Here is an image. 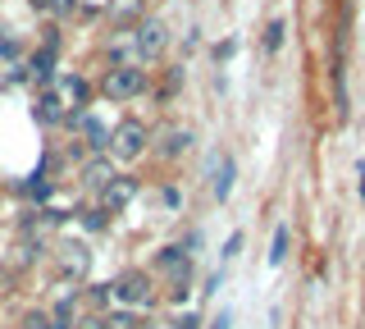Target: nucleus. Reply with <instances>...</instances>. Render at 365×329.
I'll list each match as a JSON object with an SVG mask.
<instances>
[{
    "mask_svg": "<svg viewBox=\"0 0 365 329\" xmlns=\"http://www.w3.org/2000/svg\"><path fill=\"white\" fill-rule=\"evenodd\" d=\"M55 260H60V270L68 279H83L87 275V265H91V256H87V247L83 243H64L60 252H55Z\"/></svg>",
    "mask_w": 365,
    "mask_h": 329,
    "instance_id": "6",
    "label": "nucleus"
},
{
    "mask_svg": "<svg viewBox=\"0 0 365 329\" xmlns=\"http://www.w3.org/2000/svg\"><path fill=\"white\" fill-rule=\"evenodd\" d=\"M73 329H106V315H83V320H73Z\"/></svg>",
    "mask_w": 365,
    "mask_h": 329,
    "instance_id": "21",
    "label": "nucleus"
},
{
    "mask_svg": "<svg viewBox=\"0 0 365 329\" xmlns=\"http://www.w3.org/2000/svg\"><path fill=\"white\" fill-rule=\"evenodd\" d=\"M215 329H228V315H220V320H215Z\"/></svg>",
    "mask_w": 365,
    "mask_h": 329,
    "instance_id": "25",
    "label": "nucleus"
},
{
    "mask_svg": "<svg viewBox=\"0 0 365 329\" xmlns=\"http://www.w3.org/2000/svg\"><path fill=\"white\" fill-rule=\"evenodd\" d=\"M37 119H41V123H60V119H64V101H60V92H46V96L37 101Z\"/></svg>",
    "mask_w": 365,
    "mask_h": 329,
    "instance_id": "10",
    "label": "nucleus"
},
{
    "mask_svg": "<svg viewBox=\"0 0 365 329\" xmlns=\"http://www.w3.org/2000/svg\"><path fill=\"white\" fill-rule=\"evenodd\" d=\"M60 101L83 106V101H87V83H83V78H64V83H60Z\"/></svg>",
    "mask_w": 365,
    "mask_h": 329,
    "instance_id": "13",
    "label": "nucleus"
},
{
    "mask_svg": "<svg viewBox=\"0 0 365 329\" xmlns=\"http://www.w3.org/2000/svg\"><path fill=\"white\" fill-rule=\"evenodd\" d=\"M110 298H119L123 306H146L151 302V279L142 270H128V275H119L110 283Z\"/></svg>",
    "mask_w": 365,
    "mask_h": 329,
    "instance_id": "3",
    "label": "nucleus"
},
{
    "mask_svg": "<svg viewBox=\"0 0 365 329\" xmlns=\"http://www.w3.org/2000/svg\"><path fill=\"white\" fill-rule=\"evenodd\" d=\"M114 178V169H110V161H87L83 165V183L87 188H96V192H106V183Z\"/></svg>",
    "mask_w": 365,
    "mask_h": 329,
    "instance_id": "8",
    "label": "nucleus"
},
{
    "mask_svg": "<svg viewBox=\"0 0 365 329\" xmlns=\"http://www.w3.org/2000/svg\"><path fill=\"white\" fill-rule=\"evenodd\" d=\"M165 41H169V32H165V24H160V19H142V24H137V32H133V51L142 55V60L160 55V51H165Z\"/></svg>",
    "mask_w": 365,
    "mask_h": 329,
    "instance_id": "4",
    "label": "nucleus"
},
{
    "mask_svg": "<svg viewBox=\"0 0 365 329\" xmlns=\"http://www.w3.org/2000/svg\"><path fill=\"white\" fill-rule=\"evenodd\" d=\"M106 329H137V320L128 311H119V315H106Z\"/></svg>",
    "mask_w": 365,
    "mask_h": 329,
    "instance_id": "19",
    "label": "nucleus"
},
{
    "mask_svg": "<svg viewBox=\"0 0 365 329\" xmlns=\"http://www.w3.org/2000/svg\"><path fill=\"white\" fill-rule=\"evenodd\" d=\"M73 5H78V0H51V9H55V14H68Z\"/></svg>",
    "mask_w": 365,
    "mask_h": 329,
    "instance_id": "24",
    "label": "nucleus"
},
{
    "mask_svg": "<svg viewBox=\"0 0 365 329\" xmlns=\"http://www.w3.org/2000/svg\"><path fill=\"white\" fill-rule=\"evenodd\" d=\"M201 320H197V315H178V320H174V329H197Z\"/></svg>",
    "mask_w": 365,
    "mask_h": 329,
    "instance_id": "23",
    "label": "nucleus"
},
{
    "mask_svg": "<svg viewBox=\"0 0 365 329\" xmlns=\"http://www.w3.org/2000/svg\"><path fill=\"white\" fill-rule=\"evenodd\" d=\"M142 151H146V123L123 119L119 128L110 133V156H119V161H137Z\"/></svg>",
    "mask_w": 365,
    "mask_h": 329,
    "instance_id": "2",
    "label": "nucleus"
},
{
    "mask_svg": "<svg viewBox=\"0 0 365 329\" xmlns=\"http://www.w3.org/2000/svg\"><path fill=\"white\" fill-rule=\"evenodd\" d=\"M265 46H269V51H279V46H283V19H274V24H269V32H265Z\"/></svg>",
    "mask_w": 365,
    "mask_h": 329,
    "instance_id": "17",
    "label": "nucleus"
},
{
    "mask_svg": "<svg viewBox=\"0 0 365 329\" xmlns=\"http://www.w3.org/2000/svg\"><path fill=\"white\" fill-rule=\"evenodd\" d=\"M87 298H91V302H96V306H106V302H110V283H96V288H91V293H87Z\"/></svg>",
    "mask_w": 365,
    "mask_h": 329,
    "instance_id": "22",
    "label": "nucleus"
},
{
    "mask_svg": "<svg viewBox=\"0 0 365 329\" xmlns=\"http://www.w3.org/2000/svg\"><path fill=\"white\" fill-rule=\"evenodd\" d=\"M215 197H228V192H233V156H220V161H215Z\"/></svg>",
    "mask_w": 365,
    "mask_h": 329,
    "instance_id": "9",
    "label": "nucleus"
},
{
    "mask_svg": "<svg viewBox=\"0 0 365 329\" xmlns=\"http://www.w3.org/2000/svg\"><path fill=\"white\" fill-rule=\"evenodd\" d=\"M133 197H137V178H119V174H114L106 183V192H101V211H123Z\"/></svg>",
    "mask_w": 365,
    "mask_h": 329,
    "instance_id": "5",
    "label": "nucleus"
},
{
    "mask_svg": "<svg viewBox=\"0 0 365 329\" xmlns=\"http://www.w3.org/2000/svg\"><path fill=\"white\" fill-rule=\"evenodd\" d=\"M160 201H165L169 211H178V206H182V192H178V188H165V192H160Z\"/></svg>",
    "mask_w": 365,
    "mask_h": 329,
    "instance_id": "20",
    "label": "nucleus"
},
{
    "mask_svg": "<svg viewBox=\"0 0 365 329\" xmlns=\"http://www.w3.org/2000/svg\"><path fill=\"white\" fill-rule=\"evenodd\" d=\"M187 146H192V133H187V128H174V133H165L160 151H165V156H182Z\"/></svg>",
    "mask_w": 365,
    "mask_h": 329,
    "instance_id": "12",
    "label": "nucleus"
},
{
    "mask_svg": "<svg viewBox=\"0 0 365 329\" xmlns=\"http://www.w3.org/2000/svg\"><path fill=\"white\" fill-rule=\"evenodd\" d=\"M78 128H83V138H87L91 151H106V146H110V128L96 115H78Z\"/></svg>",
    "mask_w": 365,
    "mask_h": 329,
    "instance_id": "7",
    "label": "nucleus"
},
{
    "mask_svg": "<svg viewBox=\"0 0 365 329\" xmlns=\"http://www.w3.org/2000/svg\"><path fill=\"white\" fill-rule=\"evenodd\" d=\"M146 92V74L137 69V64H114L106 74V96L110 101H133Z\"/></svg>",
    "mask_w": 365,
    "mask_h": 329,
    "instance_id": "1",
    "label": "nucleus"
},
{
    "mask_svg": "<svg viewBox=\"0 0 365 329\" xmlns=\"http://www.w3.org/2000/svg\"><path fill=\"white\" fill-rule=\"evenodd\" d=\"M23 329H60V325H55V320H51V315H41V311H32V315H28V320H23Z\"/></svg>",
    "mask_w": 365,
    "mask_h": 329,
    "instance_id": "18",
    "label": "nucleus"
},
{
    "mask_svg": "<svg viewBox=\"0 0 365 329\" xmlns=\"http://www.w3.org/2000/svg\"><path fill=\"white\" fill-rule=\"evenodd\" d=\"M361 197H365V174H361Z\"/></svg>",
    "mask_w": 365,
    "mask_h": 329,
    "instance_id": "27",
    "label": "nucleus"
},
{
    "mask_svg": "<svg viewBox=\"0 0 365 329\" xmlns=\"http://www.w3.org/2000/svg\"><path fill=\"white\" fill-rule=\"evenodd\" d=\"M142 14V0H110V19H137Z\"/></svg>",
    "mask_w": 365,
    "mask_h": 329,
    "instance_id": "15",
    "label": "nucleus"
},
{
    "mask_svg": "<svg viewBox=\"0 0 365 329\" xmlns=\"http://www.w3.org/2000/svg\"><path fill=\"white\" fill-rule=\"evenodd\" d=\"M283 256H288V224H279V229H274V252H269V265H283Z\"/></svg>",
    "mask_w": 365,
    "mask_h": 329,
    "instance_id": "14",
    "label": "nucleus"
},
{
    "mask_svg": "<svg viewBox=\"0 0 365 329\" xmlns=\"http://www.w3.org/2000/svg\"><path fill=\"white\" fill-rule=\"evenodd\" d=\"M32 5H37V9H51V0H32Z\"/></svg>",
    "mask_w": 365,
    "mask_h": 329,
    "instance_id": "26",
    "label": "nucleus"
},
{
    "mask_svg": "<svg viewBox=\"0 0 365 329\" xmlns=\"http://www.w3.org/2000/svg\"><path fill=\"white\" fill-rule=\"evenodd\" d=\"M32 74H37L41 83H51V78H55V46H41L37 55H32Z\"/></svg>",
    "mask_w": 365,
    "mask_h": 329,
    "instance_id": "11",
    "label": "nucleus"
},
{
    "mask_svg": "<svg viewBox=\"0 0 365 329\" xmlns=\"http://www.w3.org/2000/svg\"><path fill=\"white\" fill-rule=\"evenodd\" d=\"M106 220H110V211H83V224H87V229H106Z\"/></svg>",
    "mask_w": 365,
    "mask_h": 329,
    "instance_id": "16",
    "label": "nucleus"
}]
</instances>
